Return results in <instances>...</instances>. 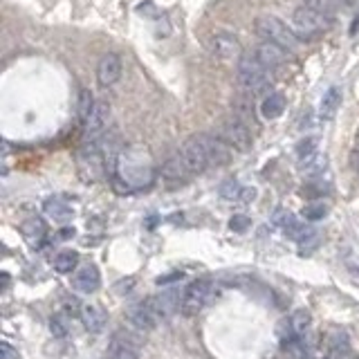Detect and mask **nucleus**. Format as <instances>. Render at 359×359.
<instances>
[{"mask_svg":"<svg viewBox=\"0 0 359 359\" xmlns=\"http://www.w3.org/2000/svg\"><path fill=\"white\" fill-rule=\"evenodd\" d=\"M348 359H359V357H348Z\"/></svg>","mask_w":359,"mask_h":359,"instance_id":"35","label":"nucleus"},{"mask_svg":"<svg viewBox=\"0 0 359 359\" xmlns=\"http://www.w3.org/2000/svg\"><path fill=\"white\" fill-rule=\"evenodd\" d=\"M238 86L242 88V93H247L254 97L256 93H263L269 84L267 68L256 59V54H242V59L238 61Z\"/></svg>","mask_w":359,"mask_h":359,"instance_id":"2","label":"nucleus"},{"mask_svg":"<svg viewBox=\"0 0 359 359\" xmlns=\"http://www.w3.org/2000/svg\"><path fill=\"white\" fill-rule=\"evenodd\" d=\"M159 177H162V182H164L168 188H177V186L186 184L188 180L193 177V173L188 171V166H186V162L182 159V155H180V153H175L173 157H168L164 164H162Z\"/></svg>","mask_w":359,"mask_h":359,"instance_id":"10","label":"nucleus"},{"mask_svg":"<svg viewBox=\"0 0 359 359\" xmlns=\"http://www.w3.org/2000/svg\"><path fill=\"white\" fill-rule=\"evenodd\" d=\"M108 124H110V104L106 101H97L93 113H90V117L86 119L84 124V139L86 144H95L104 137V133L108 128Z\"/></svg>","mask_w":359,"mask_h":359,"instance_id":"9","label":"nucleus"},{"mask_svg":"<svg viewBox=\"0 0 359 359\" xmlns=\"http://www.w3.org/2000/svg\"><path fill=\"white\" fill-rule=\"evenodd\" d=\"M155 180V162L151 153L139 146L124 148L115 166V188L124 184V191L130 193L135 188H146Z\"/></svg>","mask_w":359,"mask_h":359,"instance_id":"1","label":"nucleus"},{"mask_svg":"<svg viewBox=\"0 0 359 359\" xmlns=\"http://www.w3.org/2000/svg\"><path fill=\"white\" fill-rule=\"evenodd\" d=\"M229 227L233 231H245L249 227V218H247V215H233L231 222H229Z\"/></svg>","mask_w":359,"mask_h":359,"instance_id":"31","label":"nucleus"},{"mask_svg":"<svg viewBox=\"0 0 359 359\" xmlns=\"http://www.w3.org/2000/svg\"><path fill=\"white\" fill-rule=\"evenodd\" d=\"M215 137L222 139L229 148L240 151V153L249 151L251 144H254L249 126L245 122H240L238 117H233V115L218 124V128H215Z\"/></svg>","mask_w":359,"mask_h":359,"instance_id":"4","label":"nucleus"},{"mask_svg":"<svg viewBox=\"0 0 359 359\" xmlns=\"http://www.w3.org/2000/svg\"><path fill=\"white\" fill-rule=\"evenodd\" d=\"M182 276H184L182 272H171L168 276H159V278H157V281H155V283H157V285H166V283H173V281H180V278H182Z\"/></svg>","mask_w":359,"mask_h":359,"instance_id":"34","label":"nucleus"},{"mask_svg":"<svg viewBox=\"0 0 359 359\" xmlns=\"http://www.w3.org/2000/svg\"><path fill=\"white\" fill-rule=\"evenodd\" d=\"M126 321H128L130 328H135V330L148 332V330L155 328L162 319L157 317V312L153 310V305L148 301H142V303L133 305V308L128 310V314H126Z\"/></svg>","mask_w":359,"mask_h":359,"instance_id":"11","label":"nucleus"},{"mask_svg":"<svg viewBox=\"0 0 359 359\" xmlns=\"http://www.w3.org/2000/svg\"><path fill=\"white\" fill-rule=\"evenodd\" d=\"M77 263H79L77 251H61V254H57V256L52 258V267L57 269L59 274H70V272H75Z\"/></svg>","mask_w":359,"mask_h":359,"instance_id":"24","label":"nucleus"},{"mask_svg":"<svg viewBox=\"0 0 359 359\" xmlns=\"http://www.w3.org/2000/svg\"><path fill=\"white\" fill-rule=\"evenodd\" d=\"M79 317H81V323L90 330V332H101L106 328V312L101 305H95V303H90V305H84L79 312Z\"/></svg>","mask_w":359,"mask_h":359,"instance_id":"17","label":"nucleus"},{"mask_svg":"<svg viewBox=\"0 0 359 359\" xmlns=\"http://www.w3.org/2000/svg\"><path fill=\"white\" fill-rule=\"evenodd\" d=\"M305 5L312 7V9H317V12H323V14H328L332 16V12L339 7V0H305Z\"/></svg>","mask_w":359,"mask_h":359,"instance_id":"29","label":"nucleus"},{"mask_svg":"<svg viewBox=\"0 0 359 359\" xmlns=\"http://www.w3.org/2000/svg\"><path fill=\"white\" fill-rule=\"evenodd\" d=\"M283 359H310V348L305 339H290L283 341Z\"/></svg>","mask_w":359,"mask_h":359,"instance_id":"22","label":"nucleus"},{"mask_svg":"<svg viewBox=\"0 0 359 359\" xmlns=\"http://www.w3.org/2000/svg\"><path fill=\"white\" fill-rule=\"evenodd\" d=\"M285 110V97L281 93H272L263 99V104H260V115L265 117V119H278V117L283 115Z\"/></svg>","mask_w":359,"mask_h":359,"instance_id":"19","label":"nucleus"},{"mask_svg":"<svg viewBox=\"0 0 359 359\" xmlns=\"http://www.w3.org/2000/svg\"><path fill=\"white\" fill-rule=\"evenodd\" d=\"M332 25V16L317 12L308 5H303L299 9H294L292 14V27H294V34L299 36H314V34H321L330 30Z\"/></svg>","mask_w":359,"mask_h":359,"instance_id":"5","label":"nucleus"},{"mask_svg":"<svg viewBox=\"0 0 359 359\" xmlns=\"http://www.w3.org/2000/svg\"><path fill=\"white\" fill-rule=\"evenodd\" d=\"M254 54L267 70H274V68L283 66V63L287 61V50L281 48V45H276V43H269V41L260 43Z\"/></svg>","mask_w":359,"mask_h":359,"instance_id":"14","label":"nucleus"},{"mask_svg":"<svg viewBox=\"0 0 359 359\" xmlns=\"http://www.w3.org/2000/svg\"><path fill=\"white\" fill-rule=\"evenodd\" d=\"M350 339L344 330H330L323 339V355L321 359H348Z\"/></svg>","mask_w":359,"mask_h":359,"instance_id":"13","label":"nucleus"},{"mask_svg":"<svg viewBox=\"0 0 359 359\" xmlns=\"http://www.w3.org/2000/svg\"><path fill=\"white\" fill-rule=\"evenodd\" d=\"M326 164H328L326 155H321V153H314L312 157L301 162V173L308 175V177H317V175L323 173V171H326Z\"/></svg>","mask_w":359,"mask_h":359,"instance_id":"25","label":"nucleus"},{"mask_svg":"<svg viewBox=\"0 0 359 359\" xmlns=\"http://www.w3.org/2000/svg\"><path fill=\"white\" fill-rule=\"evenodd\" d=\"M233 117H238L240 122H245L247 126L254 124V101H251V95L245 93V97H238L233 101Z\"/></svg>","mask_w":359,"mask_h":359,"instance_id":"23","label":"nucleus"},{"mask_svg":"<svg viewBox=\"0 0 359 359\" xmlns=\"http://www.w3.org/2000/svg\"><path fill=\"white\" fill-rule=\"evenodd\" d=\"M0 353H3V359H18V350H14V346L7 344V341L0 346Z\"/></svg>","mask_w":359,"mask_h":359,"instance_id":"33","label":"nucleus"},{"mask_svg":"<svg viewBox=\"0 0 359 359\" xmlns=\"http://www.w3.org/2000/svg\"><path fill=\"white\" fill-rule=\"evenodd\" d=\"M215 294V287L211 281H206V278H200V281H193L191 285L186 287L184 294H182V312L184 314H197L200 310H204L209 301L213 299Z\"/></svg>","mask_w":359,"mask_h":359,"instance_id":"6","label":"nucleus"},{"mask_svg":"<svg viewBox=\"0 0 359 359\" xmlns=\"http://www.w3.org/2000/svg\"><path fill=\"white\" fill-rule=\"evenodd\" d=\"M119 77H122V59H119V54H113V52L104 54L101 61H99V66H97L99 86L110 88V86L117 84V81H119Z\"/></svg>","mask_w":359,"mask_h":359,"instance_id":"12","label":"nucleus"},{"mask_svg":"<svg viewBox=\"0 0 359 359\" xmlns=\"http://www.w3.org/2000/svg\"><path fill=\"white\" fill-rule=\"evenodd\" d=\"M254 30L263 41L276 43L285 50H294L296 45H299L296 34L283 21H278L276 16H258L254 23Z\"/></svg>","mask_w":359,"mask_h":359,"instance_id":"3","label":"nucleus"},{"mask_svg":"<svg viewBox=\"0 0 359 359\" xmlns=\"http://www.w3.org/2000/svg\"><path fill=\"white\" fill-rule=\"evenodd\" d=\"M341 99H344V95H341L339 86H332V88L326 90V95L321 97V104H319V115L323 117V119L335 117V113L339 110V106H341Z\"/></svg>","mask_w":359,"mask_h":359,"instance_id":"18","label":"nucleus"},{"mask_svg":"<svg viewBox=\"0 0 359 359\" xmlns=\"http://www.w3.org/2000/svg\"><path fill=\"white\" fill-rule=\"evenodd\" d=\"M43 209L54 220H70L72 218V206L68 202H63L61 197H50V200L43 204Z\"/></svg>","mask_w":359,"mask_h":359,"instance_id":"21","label":"nucleus"},{"mask_svg":"<svg viewBox=\"0 0 359 359\" xmlns=\"http://www.w3.org/2000/svg\"><path fill=\"white\" fill-rule=\"evenodd\" d=\"M99 283H101V276H99L97 265H84L79 267L75 276H72V285L77 287L79 292H95Z\"/></svg>","mask_w":359,"mask_h":359,"instance_id":"16","label":"nucleus"},{"mask_svg":"<svg viewBox=\"0 0 359 359\" xmlns=\"http://www.w3.org/2000/svg\"><path fill=\"white\" fill-rule=\"evenodd\" d=\"M314 153H319V151H317V139H314V137L303 139V142H299V146H296V155H299L301 162L308 159V157H312Z\"/></svg>","mask_w":359,"mask_h":359,"instance_id":"28","label":"nucleus"},{"mask_svg":"<svg viewBox=\"0 0 359 359\" xmlns=\"http://www.w3.org/2000/svg\"><path fill=\"white\" fill-rule=\"evenodd\" d=\"M323 215H326V204H321V202L308 204V206L303 209V218H305V220H321Z\"/></svg>","mask_w":359,"mask_h":359,"instance_id":"30","label":"nucleus"},{"mask_svg":"<svg viewBox=\"0 0 359 359\" xmlns=\"http://www.w3.org/2000/svg\"><path fill=\"white\" fill-rule=\"evenodd\" d=\"M242 193H245V188H242L236 182V180H227V182L220 186V195L224 197V200H236V202H240Z\"/></svg>","mask_w":359,"mask_h":359,"instance_id":"27","label":"nucleus"},{"mask_svg":"<svg viewBox=\"0 0 359 359\" xmlns=\"http://www.w3.org/2000/svg\"><path fill=\"white\" fill-rule=\"evenodd\" d=\"M137 341L126 332L115 335L110 341V350H108V359H137Z\"/></svg>","mask_w":359,"mask_h":359,"instance_id":"15","label":"nucleus"},{"mask_svg":"<svg viewBox=\"0 0 359 359\" xmlns=\"http://www.w3.org/2000/svg\"><path fill=\"white\" fill-rule=\"evenodd\" d=\"M206 48L220 61H240L242 59V45L233 34L229 32H215L209 36Z\"/></svg>","mask_w":359,"mask_h":359,"instance_id":"8","label":"nucleus"},{"mask_svg":"<svg viewBox=\"0 0 359 359\" xmlns=\"http://www.w3.org/2000/svg\"><path fill=\"white\" fill-rule=\"evenodd\" d=\"M45 222L41 218H30L27 222H23V236L27 238V242L34 247H39L43 238H45Z\"/></svg>","mask_w":359,"mask_h":359,"instance_id":"20","label":"nucleus"},{"mask_svg":"<svg viewBox=\"0 0 359 359\" xmlns=\"http://www.w3.org/2000/svg\"><path fill=\"white\" fill-rule=\"evenodd\" d=\"M180 155H182V159L186 162V166L193 175L209 168L211 164H209V153H206L204 133H197V135H193V137H188L184 142V146L180 148Z\"/></svg>","mask_w":359,"mask_h":359,"instance_id":"7","label":"nucleus"},{"mask_svg":"<svg viewBox=\"0 0 359 359\" xmlns=\"http://www.w3.org/2000/svg\"><path fill=\"white\" fill-rule=\"evenodd\" d=\"M95 104L97 101L93 99V95H90V90H81V93H79V104H77V115H79V122L81 124H86L90 113H93Z\"/></svg>","mask_w":359,"mask_h":359,"instance_id":"26","label":"nucleus"},{"mask_svg":"<svg viewBox=\"0 0 359 359\" xmlns=\"http://www.w3.org/2000/svg\"><path fill=\"white\" fill-rule=\"evenodd\" d=\"M52 332L57 337H63L68 332V328H66V323H63V319L61 317H57V319H52Z\"/></svg>","mask_w":359,"mask_h":359,"instance_id":"32","label":"nucleus"}]
</instances>
